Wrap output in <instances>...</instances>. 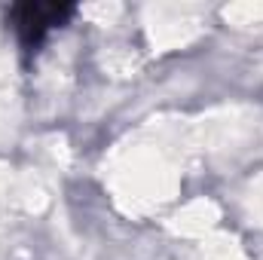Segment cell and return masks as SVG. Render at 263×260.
Masks as SVG:
<instances>
[{
  "label": "cell",
  "mask_w": 263,
  "mask_h": 260,
  "mask_svg": "<svg viewBox=\"0 0 263 260\" xmlns=\"http://www.w3.org/2000/svg\"><path fill=\"white\" fill-rule=\"evenodd\" d=\"M70 15V6H55V3H25L12 9V22H15V34L22 40V46H40L43 37L65 22Z\"/></svg>",
  "instance_id": "6da1fadb"
}]
</instances>
